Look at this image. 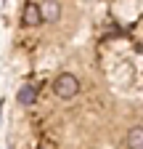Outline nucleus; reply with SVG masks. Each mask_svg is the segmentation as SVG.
<instances>
[{"label": "nucleus", "instance_id": "obj_1", "mask_svg": "<svg viewBox=\"0 0 143 149\" xmlns=\"http://www.w3.org/2000/svg\"><path fill=\"white\" fill-rule=\"evenodd\" d=\"M53 88H56V93L61 99H72V96H77V91H80V83L74 74H61V77L53 83Z\"/></svg>", "mask_w": 143, "mask_h": 149}, {"label": "nucleus", "instance_id": "obj_2", "mask_svg": "<svg viewBox=\"0 0 143 149\" xmlns=\"http://www.w3.org/2000/svg\"><path fill=\"white\" fill-rule=\"evenodd\" d=\"M40 13L45 22H58L61 19V6L56 3V0H45V3L40 6Z\"/></svg>", "mask_w": 143, "mask_h": 149}, {"label": "nucleus", "instance_id": "obj_3", "mask_svg": "<svg viewBox=\"0 0 143 149\" xmlns=\"http://www.w3.org/2000/svg\"><path fill=\"white\" fill-rule=\"evenodd\" d=\"M40 22H43L40 6H37V3H27V6H24V24H27V27H37Z\"/></svg>", "mask_w": 143, "mask_h": 149}, {"label": "nucleus", "instance_id": "obj_4", "mask_svg": "<svg viewBox=\"0 0 143 149\" xmlns=\"http://www.w3.org/2000/svg\"><path fill=\"white\" fill-rule=\"evenodd\" d=\"M16 99H19V104H24V107L27 104H34V99H37V88H34V85H24Z\"/></svg>", "mask_w": 143, "mask_h": 149}, {"label": "nucleus", "instance_id": "obj_5", "mask_svg": "<svg viewBox=\"0 0 143 149\" xmlns=\"http://www.w3.org/2000/svg\"><path fill=\"white\" fill-rule=\"evenodd\" d=\"M127 144H130V146H135V149H143V125H138V128H133V130H130Z\"/></svg>", "mask_w": 143, "mask_h": 149}]
</instances>
